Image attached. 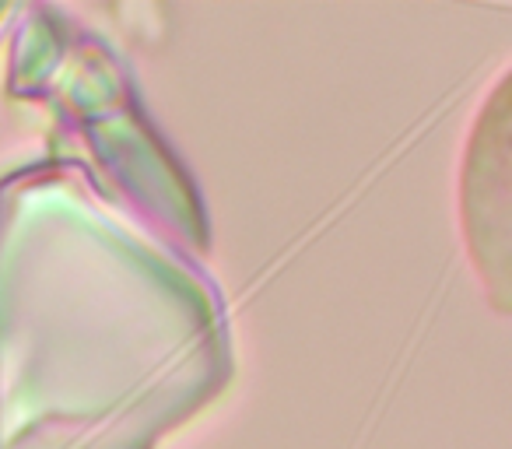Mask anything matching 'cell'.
I'll return each mask as SVG.
<instances>
[{
  "label": "cell",
  "instance_id": "cell-1",
  "mask_svg": "<svg viewBox=\"0 0 512 449\" xmlns=\"http://www.w3.org/2000/svg\"><path fill=\"white\" fill-rule=\"evenodd\" d=\"M460 232L467 260L491 302L505 313L509 288V109H505V78L491 88L470 123L467 144L460 158Z\"/></svg>",
  "mask_w": 512,
  "mask_h": 449
}]
</instances>
